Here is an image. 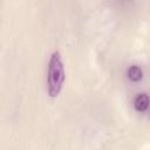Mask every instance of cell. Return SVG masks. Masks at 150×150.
Masks as SVG:
<instances>
[{
  "mask_svg": "<svg viewBox=\"0 0 150 150\" xmlns=\"http://www.w3.org/2000/svg\"><path fill=\"white\" fill-rule=\"evenodd\" d=\"M127 75H128V77H129L130 81H132V82H138V81H141L142 77H143V71H142V69H141L138 66H131V67L128 68Z\"/></svg>",
  "mask_w": 150,
  "mask_h": 150,
  "instance_id": "cell-3",
  "label": "cell"
},
{
  "mask_svg": "<svg viewBox=\"0 0 150 150\" xmlns=\"http://www.w3.org/2000/svg\"><path fill=\"white\" fill-rule=\"evenodd\" d=\"M149 104H150V97L144 93L137 95L135 101H134V108H135V110H137L139 112L145 111L148 109Z\"/></svg>",
  "mask_w": 150,
  "mask_h": 150,
  "instance_id": "cell-2",
  "label": "cell"
},
{
  "mask_svg": "<svg viewBox=\"0 0 150 150\" xmlns=\"http://www.w3.org/2000/svg\"><path fill=\"white\" fill-rule=\"evenodd\" d=\"M66 73L63 62L61 60V55L59 52H54L50 55L48 63V75H47V86H48V95L50 97H56L64 83Z\"/></svg>",
  "mask_w": 150,
  "mask_h": 150,
  "instance_id": "cell-1",
  "label": "cell"
}]
</instances>
